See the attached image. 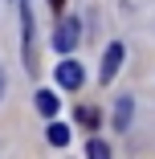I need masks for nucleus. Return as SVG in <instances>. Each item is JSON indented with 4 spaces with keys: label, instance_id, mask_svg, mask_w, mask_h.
<instances>
[{
    "label": "nucleus",
    "instance_id": "f257e3e1",
    "mask_svg": "<svg viewBox=\"0 0 155 159\" xmlns=\"http://www.w3.org/2000/svg\"><path fill=\"white\" fill-rule=\"evenodd\" d=\"M78 37H82V25H78L74 16H61V20H57V33H53V49H57V53H74Z\"/></svg>",
    "mask_w": 155,
    "mask_h": 159
},
{
    "label": "nucleus",
    "instance_id": "f03ea898",
    "mask_svg": "<svg viewBox=\"0 0 155 159\" xmlns=\"http://www.w3.org/2000/svg\"><path fill=\"white\" fill-rule=\"evenodd\" d=\"M21 4V33H25V66L29 74H37V53H33V8H29V0H16Z\"/></svg>",
    "mask_w": 155,
    "mask_h": 159
},
{
    "label": "nucleus",
    "instance_id": "7ed1b4c3",
    "mask_svg": "<svg viewBox=\"0 0 155 159\" xmlns=\"http://www.w3.org/2000/svg\"><path fill=\"white\" fill-rule=\"evenodd\" d=\"M122 61H127V45H122V41H110L106 53H102V82H114V74L122 70Z\"/></svg>",
    "mask_w": 155,
    "mask_h": 159
},
{
    "label": "nucleus",
    "instance_id": "20e7f679",
    "mask_svg": "<svg viewBox=\"0 0 155 159\" xmlns=\"http://www.w3.org/2000/svg\"><path fill=\"white\" fill-rule=\"evenodd\" d=\"M82 82H86V70L78 66V61H70V57H66V61L57 66V86H66V90H78Z\"/></svg>",
    "mask_w": 155,
    "mask_h": 159
},
{
    "label": "nucleus",
    "instance_id": "39448f33",
    "mask_svg": "<svg viewBox=\"0 0 155 159\" xmlns=\"http://www.w3.org/2000/svg\"><path fill=\"white\" fill-rule=\"evenodd\" d=\"M33 102H37V110H41L45 118H57V110H61V102H57V94H53V90H37V98H33Z\"/></svg>",
    "mask_w": 155,
    "mask_h": 159
},
{
    "label": "nucleus",
    "instance_id": "423d86ee",
    "mask_svg": "<svg viewBox=\"0 0 155 159\" xmlns=\"http://www.w3.org/2000/svg\"><path fill=\"white\" fill-rule=\"evenodd\" d=\"M131 110H135L131 98H118V106H114V126H118V131H127V126H131Z\"/></svg>",
    "mask_w": 155,
    "mask_h": 159
},
{
    "label": "nucleus",
    "instance_id": "0eeeda50",
    "mask_svg": "<svg viewBox=\"0 0 155 159\" xmlns=\"http://www.w3.org/2000/svg\"><path fill=\"white\" fill-rule=\"evenodd\" d=\"M45 139H49L53 147H66V143H70V126H61V122H49V131H45Z\"/></svg>",
    "mask_w": 155,
    "mask_h": 159
},
{
    "label": "nucleus",
    "instance_id": "6e6552de",
    "mask_svg": "<svg viewBox=\"0 0 155 159\" xmlns=\"http://www.w3.org/2000/svg\"><path fill=\"white\" fill-rule=\"evenodd\" d=\"M86 159H110V147H106L102 139H90V143H86Z\"/></svg>",
    "mask_w": 155,
    "mask_h": 159
},
{
    "label": "nucleus",
    "instance_id": "1a4fd4ad",
    "mask_svg": "<svg viewBox=\"0 0 155 159\" xmlns=\"http://www.w3.org/2000/svg\"><path fill=\"white\" fill-rule=\"evenodd\" d=\"M78 122L86 126V131H94V126H98V110L94 106H78Z\"/></svg>",
    "mask_w": 155,
    "mask_h": 159
},
{
    "label": "nucleus",
    "instance_id": "9d476101",
    "mask_svg": "<svg viewBox=\"0 0 155 159\" xmlns=\"http://www.w3.org/2000/svg\"><path fill=\"white\" fill-rule=\"evenodd\" d=\"M0 94H4V70H0Z\"/></svg>",
    "mask_w": 155,
    "mask_h": 159
}]
</instances>
